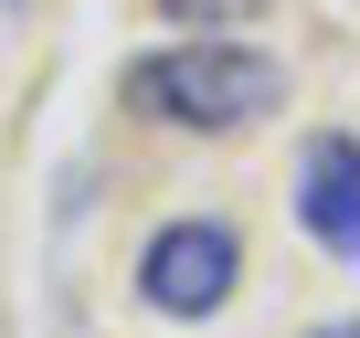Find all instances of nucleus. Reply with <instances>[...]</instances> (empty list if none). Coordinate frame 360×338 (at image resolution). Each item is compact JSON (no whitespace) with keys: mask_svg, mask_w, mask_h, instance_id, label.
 <instances>
[{"mask_svg":"<svg viewBox=\"0 0 360 338\" xmlns=\"http://www.w3.org/2000/svg\"><path fill=\"white\" fill-rule=\"evenodd\" d=\"M0 11H32V0H0Z\"/></svg>","mask_w":360,"mask_h":338,"instance_id":"5","label":"nucleus"},{"mask_svg":"<svg viewBox=\"0 0 360 338\" xmlns=\"http://www.w3.org/2000/svg\"><path fill=\"white\" fill-rule=\"evenodd\" d=\"M297 222L318 233L328 264H360V137L318 127V137L297 148Z\"/></svg>","mask_w":360,"mask_h":338,"instance_id":"3","label":"nucleus"},{"mask_svg":"<svg viewBox=\"0 0 360 338\" xmlns=\"http://www.w3.org/2000/svg\"><path fill=\"white\" fill-rule=\"evenodd\" d=\"M286 95V64L255 53V43H169V53H138L127 64V106L159 116V127H191V137H233V127H265Z\"/></svg>","mask_w":360,"mask_h":338,"instance_id":"1","label":"nucleus"},{"mask_svg":"<svg viewBox=\"0 0 360 338\" xmlns=\"http://www.w3.org/2000/svg\"><path fill=\"white\" fill-rule=\"evenodd\" d=\"M233 285H244V233L233 222H159L148 233V254H138V296L159 306V317H223L233 306Z\"/></svg>","mask_w":360,"mask_h":338,"instance_id":"2","label":"nucleus"},{"mask_svg":"<svg viewBox=\"0 0 360 338\" xmlns=\"http://www.w3.org/2000/svg\"><path fill=\"white\" fill-rule=\"evenodd\" d=\"M318 338H360V327H318Z\"/></svg>","mask_w":360,"mask_h":338,"instance_id":"4","label":"nucleus"}]
</instances>
